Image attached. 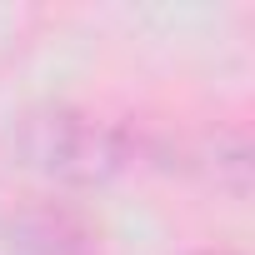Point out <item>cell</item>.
Listing matches in <instances>:
<instances>
[{
	"label": "cell",
	"instance_id": "obj_2",
	"mask_svg": "<svg viewBox=\"0 0 255 255\" xmlns=\"http://www.w3.org/2000/svg\"><path fill=\"white\" fill-rule=\"evenodd\" d=\"M5 245L15 255H105L95 230L55 200H25L5 215Z\"/></svg>",
	"mask_w": 255,
	"mask_h": 255
},
{
	"label": "cell",
	"instance_id": "obj_3",
	"mask_svg": "<svg viewBox=\"0 0 255 255\" xmlns=\"http://www.w3.org/2000/svg\"><path fill=\"white\" fill-rule=\"evenodd\" d=\"M190 165L215 190L245 200V190H250V135H245V125H215V130H205L190 145Z\"/></svg>",
	"mask_w": 255,
	"mask_h": 255
},
{
	"label": "cell",
	"instance_id": "obj_1",
	"mask_svg": "<svg viewBox=\"0 0 255 255\" xmlns=\"http://www.w3.org/2000/svg\"><path fill=\"white\" fill-rule=\"evenodd\" d=\"M10 150L35 175L90 190V185H110L115 175L135 170L145 160V130H135V125H125L105 110H90V105L45 100L15 115Z\"/></svg>",
	"mask_w": 255,
	"mask_h": 255
},
{
	"label": "cell",
	"instance_id": "obj_4",
	"mask_svg": "<svg viewBox=\"0 0 255 255\" xmlns=\"http://www.w3.org/2000/svg\"><path fill=\"white\" fill-rule=\"evenodd\" d=\"M190 255H235V250H225V245H200V250H190Z\"/></svg>",
	"mask_w": 255,
	"mask_h": 255
}]
</instances>
